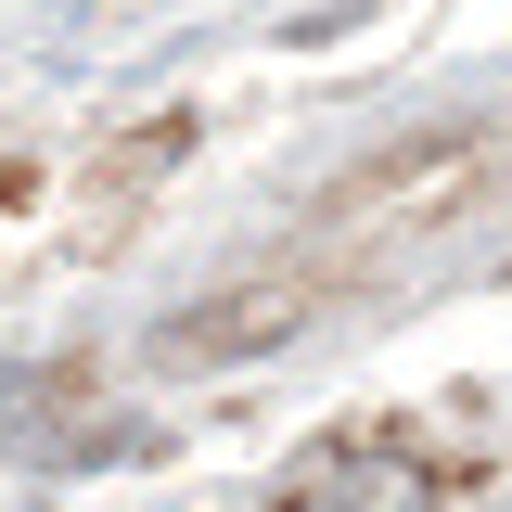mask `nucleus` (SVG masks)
<instances>
[{
  "label": "nucleus",
  "instance_id": "f03ea898",
  "mask_svg": "<svg viewBox=\"0 0 512 512\" xmlns=\"http://www.w3.org/2000/svg\"><path fill=\"white\" fill-rule=\"evenodd\" d=\"M282 320H308V282H256V295H231V308H192L180 333H167V359H244V346H269Z\"/></svg>",
  "mask_w": 512,
  "mask_h": 512
},
{
  "label": "nucleus",
  "instance_id": "7ed1b4c3",
  "mask_svg": "<svg viewBox=\"0 0 512 512\" xmlns=\"http://www.w3.org/2000/svg\"><path fill=\"white\" fill-rule=\"evenodd\" d=\"M0 205H13V167H0Z\"/></svg>",
  "mask_w": 512,
  "mask_h": 512
},
{
  "label": "nucleus",
  "instance_id": "f257e3e1",
  "mask_svg": "<svg viewBox=\"0 0 512 512\" xmlns=\"http://www.w3.org/2000/svg\"><path fill=\"white\" fill-rule=\"evenodd\" d=\"M269 512H436V474L410 448H384V436H346V448H320V461H295Z\"/></svg>",
  "mask_w": 512,
  "mask_h": 512
}]
</instances>
